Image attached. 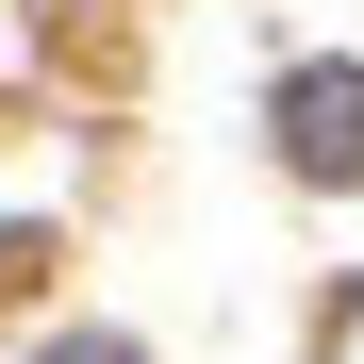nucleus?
I'll use <instances>...</instances> for the list:
<instances>
[{
  "instance_id": "f257e3e1",
  "label": "nucleus",
  "mask_w": 364,
  "mask_h": 364,
  "mask_svg": "<svg viewBox=\"0 0 364 364\" xmlns=\"http://www.w3.org/2000/svg\"><path fill=\"white\" fill-rule=\"evenodd\" d=\"M282 133H298L315 182H348V166H364V83H348V67H298V83H282Z\"/></svg>"
},
{
  "instance_id": "f03ea898",
  "label": "nucleus",
  "mask_w": 364,
  "mask_h": 364,
  "mask_svg": "<svg viewBox=\"0 0 364 364\" xmlns=\"http://www.w3.org/2000/svg\"><path fill=\"white\" fill-rule=\"evenodd\" d=\"M50 364H133V348H116V331H83V348H50Z\"/></svg>"
}]
</instances>
